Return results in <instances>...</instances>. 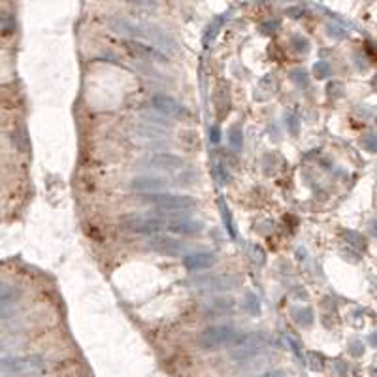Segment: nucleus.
<instances>
[{
    "label": "nucleus",
    "instance_id": "nucleus-23",
    "mask_svg": "<svg viewBox=\"0 0 377 377\" xmlns=\"http://www.w3.org/2000/svg\"><path fill=\"white\" fill-rule=\"evenodd\" d=\"M362 351H364V349H360V344H355V345H353V353H355V355H360Z\"/></svg>",
    "mask_w": 377,
    "mask_h": 377
},
{
    "label": "nucleus",
    "instance_id": "nucleus-13",
    "mask_svg": "<svg viewBox=\"0 0 377 377\" xmlns=\"http://www.w3.org/2000/svg\"><path fill=\"white\" fill-rule=\"evenodd\" d=\"M294 319H296L298 324L310 326L313 323V313H311V310H296L294 311Z\"/></svg>",
    "mask_w": 377,
    "mask_h": 377
},
{
    "label": "nucleus",
    "instance_id": "nucleus-5",
    "mask_svg": "<svg viewBox=\"0 0 377 377\" xmlns=\"http://www.w3.org/2000/svg\"><path fill=\"white\" fill-rule=\"evenodd\" d=\"M146 247L153 253L170 255V257H176V255H179V253L185 249V245L181 244L179 239L172 238V236H157V234H153L151 238L147 239Z\"/></svg>",
    "mask_w": 377,
    "mask_h": 377
},
{
    "label": "nucleus",
    "instance_id": "nucleus-4",
    "mask_svg": "<svg viewBox=\"0 0 377 377\" xmlns=\"http://www.w3.org/2000/svg\"><path fill=\"white\" fill-rule=\"evenodd\" d=\"M121 44H123V47H125L132 57H136V59L153 60V62H166V60H168V57H166L162 51H159L157 47L149 46V44H144V42H140V40H123Z\"/></svg>",
    "mask_w": 377,
    "mask_h": 377
},
{
    "label": "nucleus",
    "instance_id": "nucleus-20",
    "mask_svg": "<svg viewBox=\"0 0 377 377\" xmlns=\"http://www.w3.org/2000/svg\"><path fill=\"white\" fill-rule=\"evenodd\" d=\"M366 144H368V149L377 151V138L375 136H368V138H366Z\"/></svg>",
    "mask_w": 377,
    "mask_h": 377
},
{
    "label": "nucleus",
    "instance_id": "nucleus-7",
    "mask_svg": "<svg viewBox=\"0 0 377 377\" xmlns=\"http://www.w3.org/2000/svg\"><path fill=\"white\" fill-rule=\"evenodd\" d=\"M202 228H204L202 221H196V219H170V221H166V230L174 232L178 236H192V234L202 232Z\"/></svg>",
    "mask_w": 377,
    "mask_h": 377
},
{
    "label": "nucleus",
    "instance_id": "nucleus-11",
    "mask_svg": "<svg viewBox=\"0 0 377 377\" xmlns=\"http://www.w3.org/2000/svg\"><path fill=\"white\" fill-rule=\"evenodd\" d=\"M219 204H221V215H223V223H225L226 230H228V234H230V238H236V228H234V225H232V215H230V210L226 208L225 200L221 198L219 200Z\"/></svg>",
    "mask_w": 377,
    "mask_h": 377
},
{
    "label": "nucleus",
    "instance_id": "nucleus-21",
    "mask_svg": "<svg viewBox=\"0 0 377 377\" xmlns=\"http://www.w3.org/2000/svg\"><path fill=\"white\" fill-rule=\"evenodd\" d=\"M260 377H285V375H283V371L273 370V371H266V373H262Z\"/></svg>",
    "mask_w": 377,
    "mask_h": 377
},
{
    "label": "nucleus",
    "instance_id": "nucleus-15",
    "mask_svg": "<svg viewBox=\"0 0 377 377\" xmlns=\"http://www.w3.org/2000/svg\"><path fill=\"white\" fill-rule=\"evenodd\" d=\"M313 70H315V76L317 78H326L328 74H330V66L326 64V62H315V66H313Z\"/></svg>",
    "mask_w": 377,
    "mask_h": 377
},
{
    "label": "nucleus",
    "instance_id": "nucleus-3",
    "mask_svg": "<svg viewBox=\"0 0 377 377\" xmlns=\"http://www.w3.org/2000/svg\"><path fill=\"white\" fill-rule=\"evenodd\" d=\"M121 226L128 232H136V234H159V232L166 230V221L157 217H125L121 221Z\"/></svg>",
    "mask_w": 377,
    "mask_h": 377
},
{
    "label": "nucleus",
    "instance_id": "nucleus-12",
    "mask_svg": "<svg viewBox=\"0 0 377 377\" xmlns=\"http://www.w3.org/2000/svg\"><path fill=\"white\" fill-rule=\"evenodd\" d=\"M228 142H230V146L234 147V149H242V146H244V134H242V130H239L238 126L230 128V132H228Z\"/></svg>",
    "mask_w": 377,
    "mask_h": 377
},
{
    "label": "nucleus",
    "instance_id": "nucleus-2",
    "mask_svg": "<svg viewBox=\"0 0 377 377\" xmlns=\"http://www.w3.org/2000/svg\"><path fill=\"white\" fill-rule=\"evenodd\" d=\"M236 336V332L230 324H215V326H210L205 328L198 337L200 347L204 349H219L223 345L230 344Z\"/></svg>",
    "mask_w": 377,
    "mask_h": 377
},
{
    "label": "nucleus",
    "instance_id": "nucleus-22",
    "mask_svg": "<svg viewBox=\"0 0 377 377\" xmlns=\"http://www.w3.org/2000/svg\"><path fill=\"white\" fill-rule=\"evenodd\" d=\"M126 4H132V6H144L146 0H125Z\"/></svg>",
    "mask_w": 377,
    "mask_h": 377
},
{
    "label": "nucleus",
    "instance_id": "nucleus-16",
    "mask_svg": "<svg viewBox=\"0 0 377 377\" xmlns=\"http://www.w3.org/2000/svg\"><path fill=\"white\" fill-rule=\"evenodd\" d=\"M292 80H296L300 85H307V76H305V72H302L300 68H296V70L292 72Z\"/></svg>",
    "mask_w": 377,
    "mask_h": 377
},
{
    "label": "nucleus",
    "instance_id": "nucleus-24",
    "mask_svg": "<svg viewBox=\"0 0 377 377\" xmlns=\"http://www.w3.org/2000/svg\"><path fill=\"white\" fill-rule=\"evenodd\" d=\"M371 234H373V236L377 238V219L373 221V223H371Z\"/></svg>",
    "mask_w": 377,
    "mask_h": 377
},
{
    "label": "nucleus",
    "instance_id": "nucleus-18",
    "mask_svg": "<svg viewBox=\"0 0 377 377\" xmlns=\"http://www.w3.org/2000/svg\"><path fill=\"white\" fill-rule=\"evenodd\" d=\"M210 140H212V144H219L221 142V130H219V126H212L210 128Z\"/></svg>",
    "mask_w": 377,
    "mask_h": 377
},
{
    "label": "nucleus",
    "instance_id": "nucleus-6",
    "mask_svg": "<svg viewBox=\"0 0 377 377\" xmlns=\"http://www.w3.org/2000/svg\"><path fill=\"white\" fill-rule=\"evenodd\" d=\"M170 185L164 178H157V176H138L130 181V191L134 192H159V191H164L166 187Z\"/></svg>",
    "mask_w": 377,
    "mask_h": 377
},
{
    "label": "nucleus",
    "instance_id": "nucleus-25",
    "mask_svg": "<svg viewBox=\"0 0 377 377\" xmlns=\"http://www.w3.org/2000/svg\"><path fill=\"white\" fill-rule=\"evenodd\" d=\"M371 344L377 345V334H373V336H371Z\"/></svg>",
    "mask_w": 377,
    "mask_h": 377
},
{
    "label": "nucleus",
    "instance_id": "nucleus-10",
    "mask_svg": "<svg viewBox=\"0 0 377 377\" xmlns=\"http://www.w3.org/2000/svg\"><path fill=\"white\" fill-rule=\"evenodd\" d=\"M147 164L153 168H160V170H176L183 166V159L172 153H155L147 159Z\"/></svg>",
    "mask_w": 377,
    "mask_h": 377
},
{
    "label": "nucleus",
    "instance_id": "nucleus-19",
    "mask_svg": "<svg viewBox=\"0 0 377 377\" xmlns=\"http://www.w3.org/2000/svg\"><path fill=\"white\" fill-rule=\"evenodd\" d=\"M328 34H330V36H337V38H341V36H345V30H344V28H339L337 25H328Z\"/></svg>",
    "mask_w": 377,
    "mask_h": 377
},
{
    "label": "nucleus",
    "instance_id": "nucleus-17",
    "mask_svg": "<svg viewBox=\"0 0 377 377\" xmlns=\"http://www.w3.org/2000/svg\"><path fill=\"white\" fill-rule=\"evenodd\" d=\"M294 47H296L298 51H307L310 44H307V40H305V38H300V36H296V38H294Z\"/></svg>",
    "mask_w": 377,
    "mask_h": 377
},
{
    "label": "nucleus",
    "instance_id": "nucleus-1",
    "mask_svg": "<svg viewBox=\"0 0 377 377\" xmlns=\"http://www.w3.org/2000/svg\"><path fill=\"white\" fill-rule=\"evenodd\" d=\"M146 204H151L159 210L166 212H183V210H192L196 205V200L187 194H170V192H151L144 196Z\"/></svg>",
    "mask_w": 377,
    "mask_h": 377
},
{
    "label": "nucleus",
    "instance_id": "nucleus-9",
    "mask_svg": "<svg viewBox=\"0 0 377 377\" xmlns=\"http://www.w3.org/2000/svg\"><path fill=\"white\" fill-rule=\"evenodd\" d=\"M217 264V255L215 253H191L183 258V266L187 270H210L212 266Z\"/></svg>",
    "mask_w": 377,
    "mask_h": 377
},
{
    "label": "nucleus",
    "instance_id": "nucleus-8",
    "mask_svg": "<svg viewBox=\"0 0 377 377\" xmlns=\"http://www.w3.org/2000/svg\"><path fill=\"white\" fill-rule=\"evenodd\" d=\"M151 104L157 112L168 115V117H181V113H185V108L181 106L178 100H174L172 96H166V94H155L151 98Z\"/></svg>",
    "mask_w": 377,
    "mask_h": 377
},
{
    "label": "nucleus",
    "instance_id": "nucleus-14",
    "mask_svg": "<svg viewBox=\"0 0 377 377\" xmlns=\"http://www.w3.org/2000/svg\"><path fill=\"white\" fill-rule=\"evenodd\" d=\"M244 307L249 311V313H258L257 296H255V294H247V296H245V300H244Z\"/></svg>",
    "mask_w": 377,
    "mask_h": 377
}]
</instances>
